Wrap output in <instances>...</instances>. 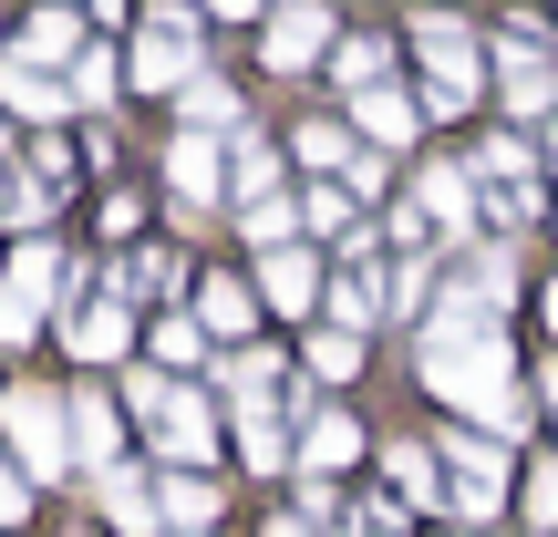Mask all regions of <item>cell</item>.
<instances>
[{
	"instance_id": "8992f818",
	"label": "cell",
	"mask_w": 558,
	"mask_h": 537,
	"mask_svg": "<svg viewBox=\"0 0 558 537\" xmlns=\"http://www.w3.org/2000/svg\"><path fill=\"white\" fill-rule=\"evenodd\" d=\"M259 52H269V73H311V62L331 52V11H320V0H279Z\"/></svg>"
},
{
	"instance_id": "f546056e",
	"label": "cell",
	"mask_w": 558,
	"mask_h": 537,
	"mask_svg": "<svg viewBox=\"0 0 558 537\" xmlns=\"http://www.w3.org/2000/svg\"><path fill=\"white\" fill-rule=\"evenodd\" d=\"M239 228H248L259 248H279V239H290V197H259V207H239Z\"/></svg>"
},
{
	"instance_id": "4dcf8cb0",
	"label": "cell",
	"mask_w": 558,
	"mask_h": 537,
	"mask_svg": "<svg viewBox=\"0 0 558 537\" xmlns=\"http://www.w3.org/2000/svg\"><path fill=\"white\" fill-rule=\"evenodd\" d=\"M300 156L311 166H352V145H341V124H300Z\"/></svg>"
},
{
	"instance_id": "484cf974",
	"label": "cell",
	"mask_w": 558,
	"mask_h": 537,
	"mask_svg": "<svg viewBox=\"0 0 558 537\" xmlns=\"http://www.w3.org/2000/svg\"><path fill=\"white\" fill-rule=\"evenodd\" d=\"M311 373H320V382H352V373H362V331H341V320H331V331L311 341Z\"/></svg>"
},
{
	"instance_id": "ffe728a7",
	"label": "cell",
	"mask_w": 558,
	"mask_h": 537,
	"mask_svg": "<svg viewBox=\"0 0 558 537\" xmlns=\"http://www.w3.org/2000/svg\"><path fill=\"white\" fill-rule=\"evenodd\" d=\"M239 455L259 465V476H279V465H290V424H279L269 403H248V414H239Z\"/></svg>"
},
{
	"instance_id": "8d00e7d4",
	"label": "cell",
	"mask_w": 558,
	"mask_h": 537,
	"mask_svg": "<svg viewBox=\"0 0 558 537\" xmlns=\"http://www.w3.org/2000/svg\"><path fill=\"white\" fill-rule=\"evenodd\" d=\"M197 11H218V21H248V11H259V0H197Z\"/></svg>"
},
{
	"instance_id": "7c38bea8",
	"label": "cell",
	"mask_w": 558,
	"mask_h": 537,
	"mask_svg": "<svg viewBox=\"0 0 558 537\" xmlns=\"http://www.w3.org/2000/svg\"><path fill=\"white\" fill-rule=\"evenodd\" d=\"M414 114H424V103H414V94H393V83H373V94H352V124H362L373 145H414Z\"/></svg>"
},
{
	"instance_id": "e575fe53",
	"label": "cell",
	"mask_w": 558,
	"mask_h": 537,
	"mask_svg": "<svg viewBox=\"0 0 558 537\" xmlns=\"http://www.w3.org/2000/svg\"><path fill=\"white\" fill-rule=\"evenodd\" d=\"M352 537H403V517H393V507H362V527Z\"/></svg>"
},
{
	"instance_id": "1f68e13d",
	"label": "cell",
	"mask_w": 558,
	"mask_h": 537,
	"mask_svg": "<svg viewBox=\"0 0 558 537\" xmlns=\"http://www.w3.org/2000/svg\"><path fill=\"white\" fill-rule=\"evenodd\" d=\"M311 228H352V186H311V207H300Z\"/></svg>"
},
{
	"instance_id": "83f0119b",
	"label": "cell",
	"mask_w": 558,
	"mask_h": 537,
	"mask_svg": "<svg viewBox=\"0 0 558 537\" xmlns=\"http://www.w3.org/2000/svg\"><path fill=\"white\" fill-rule=\"evenodd\" d=\"M114 52H73V103H114Z\"/></svg>"
},
{
	"instance_id": "2e32d148",
	"label": "cell",
	"mask_w": 558,
	"mask_h": 537,
	"mask_svg": "<svg viewBox=\"0 0 558 537\" xmlns=\"http://www.w3.org/2000/svg\"><path fill=\"white\" fill-rule=\"evenodd\" d=\"M73 455L94 465V476L124 455V435H114V403H104V393H73Z\"/></svg>"
},
{
	"instance_id": "5b68a950",
	"label": "cell",
	"mask_w": 558,
	"mask_h": 537,
	"mask_svg": "<svg viewBox=\"0 0 558 537\" xmlns=\"http://www.w3.org/2000/svg\"><path fill=\"white\" fill-rule=\"evenodd\" d=\"M135 83H156V94H186V83H197V11H145Z\"/></svg>"
},
{
	"instance_id": "d6a6232c",
	"label": "cell",
	"mask_w": 558,
	"mask_h": 537,
	"mask_svg": "<svg viewBox=\"0 0 558 537\" xmlns=\"http://www.w3.org/2000/svg\"><path fill=\"white\" fill-rule=\"evenodd\" d=\"M527 517H538V527H558V455L538 465V476H527Z\"/></svg>"
},
{
	"instance_id": "52a82bcc",
	"label": "cell",
	"mask_w": 558,
	"mask_h": 537,
	"mask_svg": "<svg viewBox=\"0 0 558 537\" xmlns=\"http://www.w3.org/2000/svg\"><path fill=\"white\" fill-rule=\"evenodd\" d=\"M497 486H507L497 435H456V444H445V497H456L465 517H497Z\"/></svg>"
},
{
	"instance_id": "44dd1931",
	"label": "cell",
	"mask_w": 558,
	"mask_h": 537,
	"mask_svg": "<svg viewBox=\"0 0 558 537\" xmlns=\"http://www.w3.org/2000/svg\"><path fill=\"white\" fill-rule=\"evenodd\" d=\"M156 507H166L177 527H197V537L218 527V486H207V476H166V486H156Z\"/></svg>"
},
{
	"instance_id": "5bb4252c",
	"label": "cell",
	"mask_w": 558,
	"mask_h": 537,
	"mask_svg": "<svg viewBox=\"0 0 558 537\" xmlns=\"http://www.w3.org/2000/svg\"><path fill=\"white\" fill-rule=\"evenodd\" d=\"M166 176H177V197H186V207H218V186H228V156H218V145H197V135H186L177 156H166Z\"/></svg>"
},
{
	"instance_id": "cb8c5ba5",
	"label": "cell",
	"mask_w": 558,
	"mask_h": 537,
	"mask_svg": "<svg viewBox=\"0 0 558 537\" xmlns=\"http://www.w3.org/2000/svg\"><path fill=\"white\" fill-rule=\"evenodd\" d=\"M186 124H197V135H239V94H228V83H186Z\"/></svg>"
},
{
	"instance_id": "4316f807",
	"label": "cell",
	"mask_w": 558,
	"mask_h": 537,
	"mask_svg": "<svg viewBox=\"0 0 558 537\" xmlns=\"http://www.w3.org/2000/svg\"><path fill=\"white\" fill-rule=\"evenodd\" d=\"M156 362H166V373H186V362H218V352H207V320H166V331H156Z\"/></svg>"
},
{
	"instance_id": "4fadbf2b",
	"label": "cell",
	"mask_w": 558,
	"mask_h": 537,
	"mask_svg": "<svg viewBox=\"0 0 558 537\" xmlns=\"http://www.w3.org/2000/svg\"><path fill=\"white\" fill-rule=\"evenodd\" d=\"M94 486H104V517H114L124 537H156V527H166V507L145 497V476H124V465H104Z\"/></svg>"
},
{
	"instance_id": "d4e9b609",
	"label": "cell",
	"mask_w": 558,
	"mask_h": 537,
	"mask_svg": "<svg viewBox=\"0 0 558 537\" xmlns=\"http://www.w3.org/2000/svg\"><path fill=\"white\" fill-rule=\"evenodd\" d=\"M228 166H239V197H248V207H259V197H279V186H269V176H279V156H269L259 135H228Z\"/></svg>"
},
{
	"instance_id": "3957f363",
	"label": "cell",
	"mask_w": 558,
	"mask_h": 537,
	"mask_svg": "<svg viewBox=\"0 0 558 537\" xmlns=\"http://www.w3.org/2000/svg\"><path fill=\"white\" fill-rule=\"evenodd\" d=\"M414 41H424V62H435L424 103H435V114H465V103H476V83H486V62H476V32H465L456 11H424V21H414Z\"/></svg>"
},
{
	"instance_id": "f35d334b",
	"label": "cell",
	"mask_w": 558,
	"mask_h": 537,
	"mask_svg": "<svg viewBox=\"0 0 558 537\" xmlns=\"http://www.w3.org/2000/svg\"><path fill=\"white\" fill-rule=\"evenodd\" d=\"M0 207H11V176H0Z\"/></svg>"
},
{
	"instance_id": "d6986e66",
	"label": "cell",
	"mask_w": 558,
	"mask_h": 537,
	"mask_svg": "<svg viewBox=\"0 0 558 537\" xmlns=\"http://www.w3.org/2000/svg\"><path fill=\"white\" fill-rule=\"evenodd\" d=\"M21 52H32V62H73V52H83V21L62 11V0H41L32 32H21Z\"/></svg>"
},
{
	"instance_id": "30bf717a",
	"label": "cell",
	"mask_w": 558,
	"mask_h": 537,
	"mask_svg": "<svg viewBox=\"0 0 558 537\" xmlns=\"http://www.w3.org/2000/svg\"><path fill=\"white\" fill-rule=\"evenodd\" d=\"M414 207L465 239V228H476V176H465V166H424V176H414Z\"/></svg>"
},
{
	"instance_id": "7a4b0ae2",
	"label": "cell",
	"mask_w": 558,
	"mask_h": 537,
	"mask_svg": "<svg viewBox=\"0 0 558 537\" xmlns=\"http://www.w3.org/2000/svg\"><path fill=\"white\" fill-rule=\"evenodd\" d=\"M0 435H11V455L32 465V476H62V465H83V455H73V403L32 393V382L0 403Z\"/></svg>"
},
{
	"instance_id": "8fae6325",
	"label": "cell",
	"mask_w": 558,
	"mask_h": 537,
	"mask_svg": "<svg viewBox=\"0 0 558 537\" xmlns=\"http://www.w3.org/2000/svg\"><path fill=\"white\" fill-rule=\"evenodd\" d=\"M73 352L83 362H124L135 352V310H124V300H94V310L73 320Z\"/></svg>"
},
{
	"instance_id": "9c48e42d",
	"label": "cell",
	"mask_w": 558,
	"mask_h": 537,
	"mask_svg": "<svg viewBox=\"0 0 558 537\" xmlns=\"http://www.w3.org/2000/svg\"><path fill=\"white\" fill-rule=\"evenodd\" d=\"M0 103H11L21 124H62V114H73V94H62V83L41 73L32 52H21V62H0Z\"/></svg>"
},
{
	"instance_id": "9a60e30c",
	"label": "cell",
	"mask_w": 558,
	"mask_h": 537,
	"mask_svg": "<svg viewBox=\"0 0 558 537\" xmlns=\"http://www.w3.org/2000/svg\"><path fill=\"white\" fill-rule=\"evenodd\" d=\"M362 455V424L352 414H311V435H300V476H331V465Z\"/></svg>"
},
{
	"instance_id": "ac0fdd59",
	"label": "cell",
	"mask_w": 558,
	"mask_h": 537,
	"mask_svg": "<svg viewBox=\"0 0 558 537\" xmlns=\"http://www.w3.org/2000/svg\"><path fill=\"white\" fill-rule=\"evenodd\" d=\"M248 310H259V279H207V290H197V320H207V331H228V341L248 331Z\"/></svg>"
},
{
	"instance_id": "e0dca14e",
	"label": "cell",
	"mask_w": 558,
	"mask_h": 537,
	"mask_svg": "<svg viewBox=\"0 0 558 537\" xmlns=\"http://www.w3.org/2000/svg\"><path fill=\"white\" fill-rule=\"evenodd\" d=\"M11 300H21V310H52V300H62V248H21V259H11Z\"/></svg>"
},
{
	"instance_id": "74e56055",
	"label": "cell",
	"mask_w": 558,
	"mask_h": 537,
	"mask_svg": "<svg viewBox=\"0 0 558 537\" xmlns=\"http://www.w3.org/2000/svg\"><path fill=\"white\" fill-rule=\"evenodd\" d=\"M548 331H558V279H548Z\"/></svg>"
},
{
	"instance_id": "836d02e7",
	"label": "cell",
	"mask_w": 558,
	"mask_h": 537,
	"mask_svg": "<svg viewBox=\"0 0 558 537\" xmlns=\"http://www.w3.org/2000/svg\"><path fill=\"white\" fill-rule=\"evenodd\" d=\"M21 517H32V497H21V476L0 465V527H21Z\"/></svg>"
},
{
	"instance_id": "277c9868",
	"label": "cell",
	"mask_w": 558,
	"mask_h": 537,
	"mask_svg": "<svg viewBox=\"0 0 558 537\" xmlns=\"http://www.w3.org/2000/svg\"><path fill=\"white\" fill-rule=\"evenodd\" d=\"M124 393H135V414L156 424V444H166V455H177V465H197L207 444H218V414H207L197 393H177V382H156V373H135V382H124Z\"/></svg>"
},
{
	"instance_id": "603a6c76",
	"label": "cell",
	"mask_w": 558,
	"mask_h": 537,
	"mask_svg": "<svg viewBox=\"0 0 558 537\" xmlns=\"http://www.w3.org/2000/svg\"><path fill=\"white\" fill-rule=\"evenodd\" d=\"M331 73L352 83V94H373V83L393 73V41H331Z\"/></svg>"
},
{
	"instance_id": "d590c367",
	"label": "cell",
	"mask_w": 558,
	"mask_h": 537,
	"mask_svg": "<svg viewBox=\"0 0 558 537\" xmlns=\"http://www.w3.org/2000/svg\"><path fill=\"white\" fill-rule=\"evenodd\" d=\"M259 537H320V517H269Z\"/></svg>"
},
{
	"instance_id": "ba28073f",
	"label": "cell",
	"mask_w": 558,
	"mask_h": 537,
	"mask_svg": "<svg viewBox=\"0 0 558 537\" xmlns=\"http://www.w3.org/2000/svg\"><path fill=\"white\" fill-rule=\"evenodd\" d=\"M259 300H269V310H311V300H320V259H311V248H300V239H279V248H259Z\"/></svg>"
},
{
	"instance_id": "f1b7e54d",
	"label": "cell",
	"mask_w": 558,
	"mask_h": 537,
	"mask_svg": "<svg viewBox=\"0 0 558 537\" xmlns=\"http://www.w3.org/2000/svg\"><path fill=\"white\" fill-rule=\"evenodd\" d=\"M383 465H393L403 497H435V465H424V444H383Z\"/></svg>"
},
{
	"instance_id": "6da1fadb",
	"label": "cell",
	"mask_w": 558,
	"mask_h": 537,
	"mask_svg": "<svg viewBox=\"0 0 558 537\" xmlns=\"http://www.w3.org/2000/svg\"><path fill=\"white\" fill-rule=\"evenodd\" d=\"M424 382H435L456 414L518 424V382H507V341L497 331H476V341H424Z\"/></svg>"
},
{
	"instance_id": "7402d4cb",
	"label": "cell",
	"mask_w": 558,
	"mask_h": 537,
	"mask_svg": "<svg viewBox=\"0 0 558 537\" xmlns=\"http://www.w3.org/2000/svg\"><path fill=\"white\" fill-rule=\"evenodd\" d=\"M218 382H228L239 403H269V393H279V362H269V352H218Z\"/></svg>"
}]
</instances>
